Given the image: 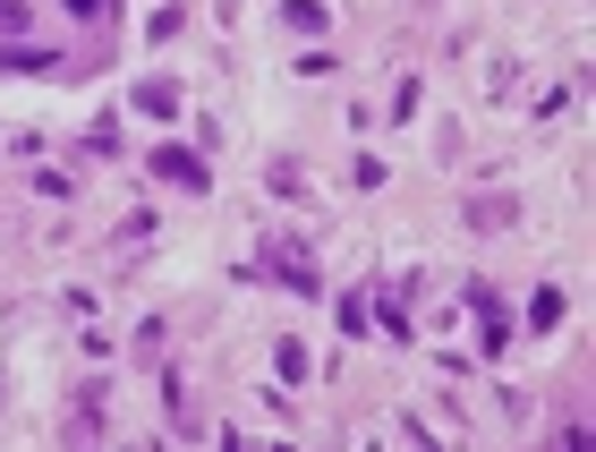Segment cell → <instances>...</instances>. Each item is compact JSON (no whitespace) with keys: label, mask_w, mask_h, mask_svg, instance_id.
Here are the masks:
<instances>
[{"label":"cell","mask_w":596,"mask_h":452,"mask_svg":"<svg viewBox=\"0 0 596 452\" xmlns=\"http://www.w3.org/2000/svg\"><path fill=\"white\" fill-rule=\"evenodd\" d=\"M68 18H111V0H61Z\"/></svg>","instance_id":"cell-4"},{"label":"cell","mask_w":596,"mask_h":452,"mask_svg":"<svg viewBox=\"0 0 596 452\" xmlns=\"http://www.w3.org/2000/svg\"><path fill=\"white\" fill-rule=\"evenodd\" d=\"M154 171H162V180H180V189H205V162H196V154H180V146H162V154H154Z\"/></svg>","instance_id":"cell-1"},{"label":"cell","mask_w":596,"mask_h":452,"mask_svg":"<svg viewBox=\"0 0 596 452\" xmlns=\"http://www.w3.org/2000/svg\"><path fill=\"white\" fill-rule=\"evenodd\" d=\"M0 34H26V0H0Z\"/></svg>","instance_id":"cell-3"},{"label":"cell","mask_w":596,"mask_h":452,"mask_svg":"<svg viewBox=\"0 0 596 452\" xmlns=\"http://www.w3.org/2000/svg\"><path fill=\"white\" fill-rule=\"evenodd\" d=\"M282 18H290V26H299V34H324V26H333V9H324V0H290Z\"/></svg>","instance_id":"cell-2"}]
</instances>
